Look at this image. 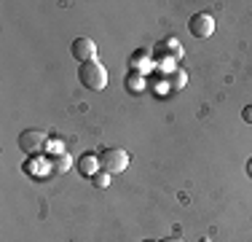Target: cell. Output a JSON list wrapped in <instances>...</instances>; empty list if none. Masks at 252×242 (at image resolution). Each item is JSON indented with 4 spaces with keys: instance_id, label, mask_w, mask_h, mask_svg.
<instances>
[{
    "instance_id": "5",
    "label": "cell",
    "mask_w": 252,
    "mask_h": 242,
    "mask_svg": "<svg viewBox=\"0 0 252 242\" xmlns=\"http://www.w3.org/2000/svg\"><path fill=\"white\" fill-rule=\"evenodd\" d=\"M73 57L78 59V62H92V59H97V43H94L92 38H75L73 40Z\"/></svg>"
},
{
    "instance_id": "7",
    "label": "cell",
    "mask_w": 252,
    "mask_h": 242,
    "mask_svg": "<svg viewBox=\"0 0 252 242\" xmlns=\"http://www.w3.org/2000/svg\"><path fill=\"white\" fill-rule=\"evenodd\" d=\"M49 167H51V172H67L73 167V159H70V154H57L49 159Z\"/></svg>"
},
{
    "instance_id": "12",
    "label": "cell",
    "mask_w": 252,
    "mask_h": 242,
    "mask_svg": "<svg viewBox=\"0 0 252 242\" xmlns=\"http://www.w3.org/2000/svg\"><path fill=\"white\" fill-rule=\"evenodd\" d=\"M161 242H183L180 237H166V240H161Z\"/></svg>"
},
{
    "instance_id": "3",
    "label": "cell",
    "mask_w": 252,
    "mask_h": 242,
    "mask_svg": "<svg viewBox=\"0 0 252 242\" xmlns=\"http://www.w3.org/2000/svg\"><path fill=\"white\" fill-rule=\"evenodd\" d=\"M188 30L193 38H209V35L215 33V16L207 14V11H201V14H193L188 22Z\"/></svg>"
},
{
    "instance_id": "2",
    "label": "cell",
    "mask_w": 252,
    "mask_h": 242,
    "mask_svg": "<svg viewBox=\"0 0 252 242\" xmlns=\"http://www.w3.org/2000/svg\"><path fill=\"white\" fill-rule=\"evenodd\" d=\"M99 167L110 175H118L129 167V154L124 148H105L99 154Z\"/></svg>"
},
{
    "instance_id": "13",
    "label": "cell",
    "mask_w": 252,
    "mask_h": 242,
    "mask_svg": "<svg viewBox=\"0 0 252 242\" xmlns=\"http://www.w3.org/2000/svg\"><path fill=\"white\" fill-rule=\"evenodd\" d=\"M247 172H250V178H252V159L247 161Z\"/></svg>"
},
{
    "instance_id": "11",
    "label": "cell",
    "mask_w": 252,
    "mask_h": 242,
    "mask_svg": "<svg viewBox=\"0 0 252 242\" xmlns=\"http://www.w3.org/2000/svg\"><path fill=\"white\" fill-rule=\"evenodd\" d=\"M242 119L247 121V124H252V105H244V111H242Z\"/></svg>"
},
{
    "instance_id": "6",
    "label": "cell",
    "mask_w": 252,
    "mask_h": 242,
    "mask_svg": "<svg viewBox=\"0 0 252 242\" xmlns=\"http://www.w3.org/2000/svg\"><path fill=\"white\" fill-rule=\"evenodd\" d=\"M78 169H81V175H86V178H94V175L99 172V154H83L81 161H78Z\"/></svg>"
},
{
    "instance_id": "1",
    "label": "cell",
    "mask_w": 252,
    "mask_h": 242,
    "mask_svg": "<svg viewBox=\"0 0 252 242\" xmlns=\"http://www.w3.org/2000/svg\"><path fill=\"white\" fill-rule=\"evenodd\" d=\"M78 78L81 83L89 89V92H102L107 86V70L99 59H92V62H83L81 70H78Z\"/></svg>"
},
{
    "instance_id": "10",
    "label": "cell",
    "mask_w": 252,
    "mask_h": 242,
    "mask_svg": "<svg viewBox=\"0 0 252 242\" xmlns=\"http://www.w3.org/2000/svg\"><path fill=\"white\" fill-rule=\"evenodd\" d=\"M92 183L97 186V189H107V186H110V172H105V169H102V172H97L92 178Z\"/></svg>"
},
{
    "instance_id": "8",
    "label": "cell",
    "mask_w": 252,
    "mask_h": 242,
    "mask_svg": "<svg viewBox=\"0 0 252 242\" xmlns=\"http://www.w3.org/2000/svg\"><path fill=\"white\" fill-rule=\"evenodd\" d=\"M185 83H188V76H185V70H172L169 81H166V86H172L177 92V89H183Z\"/></svg>"
},
{
    "instance_id": "9",
    "label": "cell",
    "mask_w": 252,
    "mask_h": 242,
    "mask_svg": "<svg viewBox=\"0 0 252 242\" xmlns=\"http://www.w3.org/2000/svg\"><path fill=\"white\" fill-rule=\"evenodd\" d=\"M129 89H131L134 94H140L142 89H145V78H140L137 73H131V76H129Z\"/></svg>"
},
{
    "instance_id": "4",
    "label": "cell",
    "mask_w": 252,
    "mask_h": 242,
    "mask_svg": "<svg viewBox=\"0 0 252 242\" xmlns=\"http://www.w3.org/2000/svg\"><path fill=\"white\" fill-rule=\"evenodd\" d=\"M19 148L25 154H40L46 148V132L40 129H25L19 135Z\"/></svg>"
},
{
    "instance_id": "14",
    "label": "cell",
    "mask_w": 252,
    "mask_h": 242,
    "mask_svg": "<svg viewBox=\"0 0 252 242\" xmlns=\"http://www.w3.org/2000/svg\"><path fill=\"white\" fill-rule=\"evenodd\" d=\"M201 242H209V240H201Z\"/></svg>"
}]
</instances>
